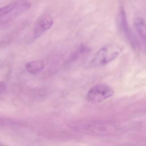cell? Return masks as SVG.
Instances as JSON below:
<instances>
[{
	"mask_svg": "<svg viewBox=\"0 0 146 146\" xmlns=\"http://www.w3.org/2000/svg\"><path fill=\"white\" fill-rule=\"evenodd\" d=\"M123 50V46L117 43L109 44L100 49L90 63L92 67L103 66L114 61Z\"/></svg>",
	"mask_w": 146,
	"mask_h": 146,
	"instance_id": "cell-1",
	"label": "cell"
},
{
	"mask_svg": "<svg viewBox=\"0 0 146 146\" xmlns=\"http://www.w3.org/2000/svg\"><path fill=\"white\" fill-rule=\"evenodd\" d=\"M110 125L106 122L97 121H84L75 122L74 129L80 132L97 135H102L110 133Z\"/></svg>",
	"mask_w": 146,
	"mask_h": 146,
	"instance_id": "cell-2",
	"label": "cell"
},
{
	"mask_svg": "<svg viewBox=\"0 0 146 146\" xmlns=\"http://www.w3.org/2000/svg\"><path fill=\"white\" fill-rule=\"evenodd\" d=\"M114 93V90L111 87L106 84H98L89 90L86 98L89 102L97 103L110 98Z\"/></svg>",
	"mask_w": 146,
	"mask_h": 146,
	"instance_id": "cell-3",
	"label": "cell"
},
{
	"mask_svg": "<svg viewBox=\"0 0 146 146\" xmlns=\"http://www.w3.org/2000/svg\"><path fill=\"white\" fill-rule=\"evenodd\" d=\"M54 23L53 18L48 14L42 15L38 19L33 28V39H37L44 33L51 28Z\"/></svg>",
	"mask_w": 146,
	"mask_h": 146,
	"instance_id": "cell-4",
	"label": "cell"
},
{
	"mask_svg": "<svg viewBox=\"0 0 146 146\" xmlns=\"http://www.w3.org/2000/svg\"><path fill=\"white\" fill-rule=\"evenodd\" d=\"M117 22L119 27L131 45L133 47H137L138 45V42L129 26L125 11L123 8L121 9L118 14Z\"/></svg>",
	"mask_w": 146,
	"mask_h": 146,
	"instance_id": "cell-5",
	"label": "cell"
},
{
	"mask_svg": "<svg viewBox=\"0 0 146 146\" xmlns=\"http://www.w3.org/2000/svg\"><path fill=\"white\" fill-rule=\"evenodd\" d=\"M89 48L87 46L82 45L75 51L71 55L67 61V64L68 65H72L73 63L79 62L82 60L84 57L86 56L88 52H89Z\"/></svg>",
	"mask_w": 146,
	"mask_h": 146,
	"instance_id": "cell-6",
	"label": "cell"
},
{
	"mask_svg": "<svg viewBox=\"0 0 146 146\" xmlns=\"http://www.w3.org/2000/svg\"><path fill=\"white\" fill-rule=\"evenodd\" d=\"M44 67V63L41 61H32L26 64V68L27 71L32 74L39 73Z\"/></svg>",
	"mask_w": 146,
	"mask_h": 146,
	"instance_id": "cell-7",
	"label": "cell"
},
{
	"mask_svg": "<svg viewBox=\"0 0 146 146\" xmlns=\"http://www.w3.org/2000/svg\"><path fill=\"white\" fill-rule=\"evenodd\" d=\"M136 31L141 38L146 43V24L141 18H138L135 21Z\"/></svg>",
	"mask_w": 146,
	"mask_h": 146,
	"instance_id": "cell-8",
	"label": "cell"
},
{
	"mask_svg": "<svg viewBox=\"0 0 146 146\" xmlns=\"http://www.w3.org/2000/svg\"><path fill=\"white\" fill-rule=\"evenodd\" d=\"M16 3H10L0 8V17L9 13L14 10L16 6Z\"/></svg>",
	"mask_w": 146,
	"mask_h": 146,
	"instance_id": "cell-9",
	"label": "cell"
},
{
	"mask_svg": "<svg viewBox=\"0 0 146 146\" xmlns=\"http://www.w3.org/2000/svg\"><path fill=\"white\" fill-rule=\"evenodd\" d=\"M7 89V86L6 84L3 82L0 81V94L3 93Z\"/></svg>",
	"mask_w": 146,
	"mask_h": 146,
	"instance_id": "cell-10",
	"label": "cell"
},
{
	"mask_svg": "<svg viewBox=\"0 0 146 146\" xmlns=\"http://www.w3.org/2000/svg\"><path fill=\"white\" fill-rule=\"evenodd\" d=\"M8 23L7 21L3 20H0V31L7 28Z\"/></svg>",
	"mask_w": 146,
	"mask_h": 146,
	"instance_id": "cell-11",
	"label": "cell"
}]
</instances>
